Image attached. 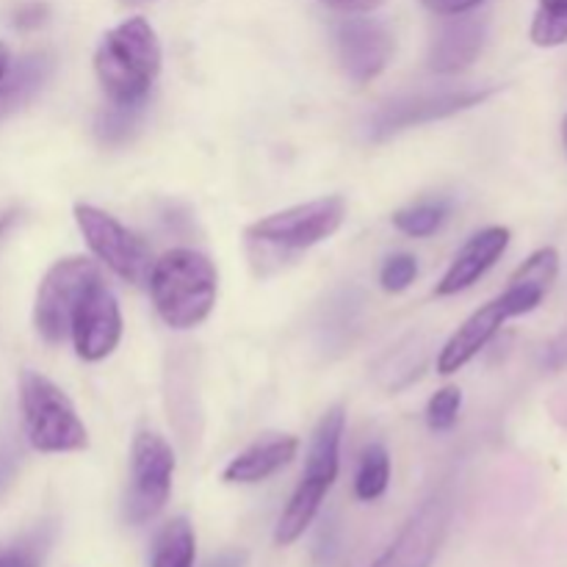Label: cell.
<instances>
[{
	"instance_id": "9a60e30c",
	"label": "cell",
	"mask_w": 567,
	"mask_h": 567,
	"mask_svg": "<svg viewBox=\"0 0 567 567\" xmlns=\"http://www.w3.org/2000/svg\"><path fill=\"white\" fill-rule=\"evenodd\" d=\"M297 452L299 441L293 435H264L227 463L221 480L227 485H258L286 468L297 457Z\"/></svg>"
},
{
	"instance_id": "5b68a950",
	"label": "cell",
	"mask_w": 567,
	"mask_h": 567,
	"mask_svg": "<svg viewBox=\"0 0 567 567\" xmlns=\"http://www.w3.org/2000/svg\"><path fill=\"white\" fill-rule=\"evenodd\" d=\"M97 280H103V271L89 258H64L50 266L33 302V327L44 343L59 347L70 338L72 316Z\"/></svg>"
},
{
	"instance_id": "ba28073f",
	"label": "cell",
	"mask_w": 567,
	"mask_h": 567,
	"mask_svg": "<svg viewBox=\"0 0 567 567\" xmlns=\"http://www.w3.org/2000/svg\"><path fill=\"white\" fill-rule=\"evenodd\" d=\"M449 520H452L449 498L443 493L426 498L371 567H432L446 540Z\"/></svg>"
},
{
	"instance_id": "603a6c76",
	"label": "cell",
	"mask_w": 567,
	"mask_h": 567,
	"mask_svg": "<svg viewBox=\"0 0 567 567\" xmlns=\"http://www.w3.org/2000/svg\"><path fill=\"white\" fill-rule=\"evenodd\" d=\"M138 114H142V105H114L100 111L97 122H94V133H97L100 144H109V147H116V144H125L131 138V133L136 131Z\"/></svg>"
},
{
	"instance_id": "6da1fadb",
	"label": "cell",
	"mask_w": 567,
	"mask_h": 567,
	"mask_svg": "<svg viewBox=\"0 0 567 567\" xmlns=\"http://www.w3.org/2000/svg\"><path fill=\"white\" fill-rule=\"evenodd\" d=\"M161 42L144 17H127L111 28L94 53V75L114 105H144L161 75Z\"/></svg>"
},
{
	"instance_id": "8fae6325",
	"label": "cell",
	"mask_w": 567,
	"mask_h": 567,
	"mask_svg": "<svg viewBox=\"0 0 567 567\" xmlns=\"http://www.w3.org/2000/svg\"><path fill=\"white\" fill-rule=\"evenodd\" d=\"M336 50L349 81L369 83L391 64L393 33L380 20L349 17L336 25Z\"/></svg>"
},
{
	"instance_id": "ffe728a7",
	"label": "cell",
	"mask_w": 567,
	"mask_h": 567,
	"mask_svg": "<svg viewBox=\"0 0 567 567\" xmlns=\"http://www.w3.org/2000/svg\"><path fill=\"white\" fill-rule=\"evenodd\" d=\"M388 482H391V457H388L385 446L371 443L360 454L358 474H354V496L360 502H377V498L385 496Z\"/></svg>"
},
{
	"instance_id": "4dcf8cb0",
	"label": "cell",
	"mask_w": 567,
	"mask_h": 567,
	"mask_svg": "<svg viewBox=\"0 0 567 567\" xmlns=\"http://www.w3.org/2000/svg\"><path fill=\"white\" fill-rule=\"evenodd\" d=\"M9 66H11V53H9V48H6V44L0 42V81H3V78H6Z\"/></svg>"
},
{
	"instance_id": "277c9868",
	"label": "cell",
	"mask_w": 567,
	"mask_h": 567,
	"mask_svg": "<svg viewBox=\"0 0 567 567\" xmlns=\"http://www.w3.org/2000/svg\"><path fill=\"white\" fill-rule=\"evenodd\" d=\"M343 219H347V199L330 194V197L291 205V208L264 216L247 227V238L260 247L305 252V249L336 236Z\"/></svg>"
},
{
	"instance_id": "484cf974",
	"label": "cell",
	"mask_w": 567,
	"mask_h": 567,
	"mask_svg": "<svg viewBox=\"0 0 567 567\" xmlns=\"http://www.w3.org/2000/svg\"><path fill=\"white\" fill-rule=\"evenodd\" d=\"M48 540H25L20 546L0 548V567H42Z\"/></svg>"
},
{
	"instance_id": "83f0119b",
	"label": "cell",
	"mask_w": 567,
	"mask_h": 567,
	"mask_svg": "<svg viewBox=\"0 0 567 567\" xmlns=\"http://www.w3.org/2000/svg\"><path fill=\"white\" fill-rule=\"evenodd\" d=\"M319 3L332 11H341V14H369V11L380 9L385 0H319Z\"/></svg>"
},
{
	"instance_id": "cb8c5ba5",
	"label": "cell",
	"mask_w": 567,
	"mask_h": 567,
	"mask_svg": "<svg viewBox=\"0 0 567 567\" xmlns=\"http://www.w3.org/2000/svg\"><path fill=\"white\" fill-rule=\"evenodd\" d=\"M460 408H463V391L454 385L441 388L426 404V424L432 432H449L457 424Z\"/></svg>"
},
{
	"instance_id": "d4e9b609",
	"label": "cell",
	"mask_w": 567,
	"mask_h": 567,
	"mask_svg": "<svg viewBox=\"0 0 567 567\" xmlns=\"http://www.w3.org/2000/svg\"><path fill=\"white\" fill-rule=\"evenodd\" d=\"M415 277H419V260H415V255L399 252V255H391V258L382 264L380 286L382 291L388 293H402L413 286Z\"/></svg>"
},
{
	"instance_id": "1f68e13d",
	"label": "cell",
	"mask_w": 567,
	"mask_h": 567,
	"mask_svg": "<svg viewBox=\"0 0 567 567\" xmlns=\"http://www.w3.org/2000/svg\"><path fill=\"white\" fill-rule=\"evenodd\" d=\"M153 0H120V6H127V9H138V6H147Z\"/></svg>"
},
{
	"instance_id": "8992f818",
	"label": "cell",
	"mask_w": 567,
	"mask_h": 567,
	"mask_svg": "<svg viewBox=\"0 0 567 567\" xmlns=\"http://www.w3.org/2000/svg\"><path fill=\"white\" fill-rule=\"evenodd\" d=\"M175 452L158 432H138L131 446V485L125 493V520L144 526L164 513L172 496Z\"/></svg>"
},
{
	"instance_id": "9c48e42d",
	"label": "cell",
	"mask_w": 567,
	"mask_h": 567,
	"mask_svg": "<svg viewBox=\"0 0 567 567\" xmlns=\"http://www.w3.org/2000/svg\"><path fill=\"white\" fill-rule=\"evenodd\" d=\"M493 94V89H460V92H430V94H415V97L393 100V103L382 105L369 122V136L374 142L393 136L408 127L426 125V122L443 120L457 111L471 109V105L485 103Z\"/></svg>"
},
{
	"instance_id": "e0dca14e",
	"label": "cell",
	"mask_w": 567,
	"mask_h": 567,
	"mask_svg": "<svg viewBox=\"0 0 567 567\" xmlns=\"http://www.w3.org/2000/svg\"><path fill=\"white\" fill-rule=\"evenodd\" d=\"M53 66V55L44 53V50L11 61L9 72H6V78L0 81V120L14 114V111L22 109L25 103H31V100L42 92L44 83L50 81Z\"/></svg>"
},
{
	"instance_id": "44dd1931",
	"label": "cell",
	"mask_w": 567,
	"mask_h": 567,
	"mask_svg": "<svg viewBox=\"0 0 567 567\" xmlns=\"http://www.w3.org/2000/svg\"><path fill=\"white\" fill-rule=\"evenodd\" d=\"M537 48H559L567 42V0H540L529 31Z\"/></svg>"
},
{
	"instance_id": "5bb4252c",
	"label": "cell",
	"mask_w": 567,
	"mask_h": 567,
	"mask_svg": "<svg viewBox=\"0 0 567 567\" xmlns=\"http://www.w3.org/2000/svg\"><path fill=\"white\" fill-rule=\"evenodd\" d=\"M509 247V230L502 225L485 227V230L474 233L460 249L457 258L446 269V275L437 282L435 293L437 297H454V293L465 291L474 282H480L487 271L496 266V260L507 252Z\"/></svg>"
},
{
	"instance_id": "f546056e",
	"label": "cell",
	"mask_w": 567,
	"mask_h": 567,
	"mask_svg": "<svg viewBox=\"0 0 567 567\" xmlns=\"http://www.w3.org/2000/svg\"><path fill=\"white\" fill-rule=\"evenodd\" d=\"M249 565V554L244 548H227V551L216 554L205 567H247Z\"/></svg>"
},
{
	"instance_id": "7a4b0ae2",
	"label": "cell",
	"mask_w": 567,
	"mask_h": 567,
	"mask_svg": "<svg viewBox=\"0 0 567 567\" xmlns=\"http://www.w3.org/2000/svg\"><path fill=\"white\" fill-rule=\"evenodd\" d=\"M150 297L172 330H192L210 316L219 293V271L197 249H169L150 271Z\"/></svg>"
},
{
	"instance_id": "4fadbf2b",
	"label": "cell",
	"mask_w": 567,
	"mask_h": 567,
	"mask_svg": "<svg viewBox=\"0 0 567 567\" xmlns=\"http://www.w3.org/2000/svg\"><path fill=\"white\" fill-rule=\"evenodd\" d=\"M487 39V22L482 17L454 14L437 28L435 39L430 44V70L441 72V75H454L463 72L465 66L474 64L480 59L482 48Z\"/></svg>"
},
{
	"instance_id": "d6a6232c",
	"label": "cell",
	"mask_w": 567,
	"mask_h": 567,
	"mask_svg": "<svg viewBox=\"0 0 567 567\" xmlns=\"http://www.w3.org/2000/svg\"><path fill=\"white\" fill-rule=\"evenodd\" d=\"M563 144H565V153H567V116H565V125H563Z\"/></svg>"
},
{
	"instance_id": "30bf717a",
	"label": "cell",
	"mask_w": 567,
	"mask_h": 567,
	"mask_svg": "<svg viewBox=\"0 0 567 567\" xmlns=\"http://www.w3.org/2000/svg\"><path fill=\"white\" fill-rule=\"evenodd\" d=\"M70 338L78 358L86 363L105 360L122 341V310L114 291L103 280L94 282L72 316Z\"/></svg>"
},
{
	"instance_id": "2e32d148",
	"label": "cell",
	"mask_w": 567,
	"mask_h": 567,
	"mask_svg": "<svg viewBox=\"0 0 567 567\" xmlns=\"http://www.w3.org/2000/svg\"><path fill=\"white\" fill-rule=\"evenodd\" d=\"M559 275V252L554 247H543L537 252H532L518 269L509 277L507 291L502 293V299L507 302L509 313L526 316L535 308H540V302L546 299V293L551 291V286L557 282Z\"/></svg>"
},
{
	"instance_id": "ac0fdd59",
	"label": "cell",
	"mask_w": 567,
	"mask_h": 567,
	"mask_svg": "<svg viewBox=\"0 0 567 567\" xmlns=\"http://www.w3.org/2000/svg\"><path fill=\"white\" fill-rule=\"evenodd\" d=\"M327 493H330V485H324V482L310 480V476L299 480L297 491L291 493V498H288L286 509H282L280 520L275 526L277 546H293L310 529Z\"/></svg>"
},
{
	"instance_id": "7c38bea8",
	"label": "cell",
	"mask_w": 567,
	"mask_h": 567,
	"mask_svg": "<svg viewBox=\"0 0 567 567\" xmlns=\"http://www.w3.org/2000/svg\"><path fill=\"white\" fill-rule=\"evenodd\" d=\"M507 319H513V313H509L507 302H504L502 297H496L493 302L474 310V313L454 330V336L443 343L441 352H437V374L449 377L457 374L460 369H465V365L496 338V332L502 330V324Z\"/></svg>"
},
{
	"instance_id": "52a82bcc",
	"label": "cell",
	"mask_w": 567,
	"mask_h": 567,
	"mask_svg": "<svg viewBox=\"0 0 567 567\" xmlns=\"http://www.w3.org/2000/svg\"><path fill=\"white\" fill-rule=\"evenodd\" d=\"M75 225L100 264L109 266L120 280L131 282V286H147L155 260L147 244L136 233L127 230L116 216L89 203L75 205Z\"/></svg>"
},
{
	"instance_id": "4316f807",
	"label": "cell",
	"mask_w": 567,
	"mask_h": 567,
	"mask_svg": "<svg viewBox=\"0 0 567 567\" xmlns=\"http://www.w3.org/2000/svg\"><path fill=\"white\" fill-rule=\"evenodd\" d=\"M432 14L441 17H454V14H468L476 6H482L485 0H421Z\"/></svg>"
},
{
	"instance_id": "7402d4cb",
	"label": "cell",
	"mask_w": 567,
	"mask_h": 567,
	"mask_svg": "<svg viewBox=\"0 0 567 567\" xmlns=\"http://www.w3.org/2000/svg\"><path fill=\"white\" fill-rule=\"evenodd\" d=\"M449 205L446 203H419L402 208L393 214V225L399 233L410 238H426L432 233H437V227L446 221Z\"/></svg>"
},
{
	"instance_id": "d6986e66",
	"label": "cell",
	"mask_w": 567,
	"mask_h": 567,
	"mask_svg": "<svg viewBox=\"0 0 567 567\" xmlns=\"http://www.w3.org/2000/svg\"><path fill=\"white\" fill-rule=\"evenodd\" d=\"M194 557H197V535L192 520L183 515L166 520L153 540L150 567H194Z\"/></svg>"
},
{
	"instance_id": "f1b7e54d",
	"label": "cell",
	"mask_w": 567,
	"mask_h": 567,
	"mask_svg": "<svg viewBox=\"0 0 567 567\" xmlns=\"http://www.w3.org/2000/svg\"><path fill=\"white\" fill-rule=\"evenodd\" d=\"M44 17H48V9H44V6H39V3L22 6V9H17V14H14V25L22 28V31H31V28L42 25Z\"/></svg>"
},
{
	"instance_id": "3957f363",
	"label": "cell",
	"mask_w": 567,
	"mask_h": 567,
	"mask_svg": "<svg viewBox=\"0 0 567 567\" xmlns=\"http://www.w3.org/2000/svg\"><path fill=\"white\" fill-rule=\"evenodd\" d=\"M20 410L25 437L37 452L70 454L89 446V430L78 419L75 404L39 371L25 369L20 374Z\"/></svg>"
}]
</instances>
